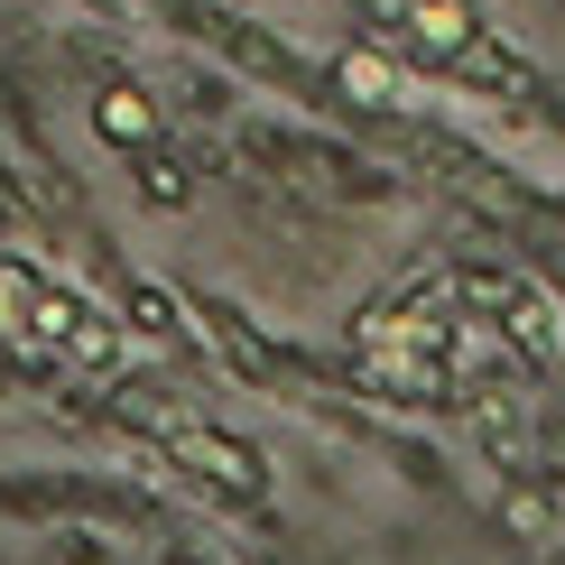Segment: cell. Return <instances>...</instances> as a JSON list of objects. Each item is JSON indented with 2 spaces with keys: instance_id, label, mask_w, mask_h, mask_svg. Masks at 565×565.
<instances>
[{
  "instance_id": "obj_4",
  "label": "cell",
  "mask_w": 565,
  "mask_h": 565,
  "mask_svg": "<svg viewBox=\"0 0 565 565\" xmlns=\"http://www.w3.org/2000/svg\"><path fill=\"white\" fill-rule=\"evenodd\" d=\"M111 316H121L130 334H149V343L185 334V306H177V288H168V278H149V269H121V278H111Z\"/></svg>"
},
{
  "instance_id": "obj_14",
  "label": "cell",
  "mask_w": 565,
  "mask_h": 565,
  "mask_svg": "<svg viewBox=\"0 0 565 565\" xmlns=\"http://www.w3.org/2000/svg\"><path fill=\"white\" fill-rule=\"evenodd\" d=\"M168 565H195V556H168Z\"/></svg>"
},
{
  "instance_id": "obj_13",
  "label": "cell",
  "mask_w": 565,
  "mask_h": 565,
  "mask_svg": "<svg viewBox=\"0 0 565 565\" xmlns=\"http://www.w3.org/2000/svg\"><path fill=\"white\" fill-rule=\"evenodd\" d=\"M352 19H371V29H398V19H408V0H343Z\"/></svg>"
},
{
  "instance_id": "obj_3",
  "label": "cell",
  "mask_w": 565,
  "mask_h": 565,
  "mask_svg": "<svg viewBox=\"0 0 565 565\" xmlns=\"http://www.w3.org/2000/svg\"><path fill=\"white\" fill-rule=\"evenodd\" d=\"M352 381H362V390H381V398H408V408H436V398H455V371H445V362H427V352H408V343L362 352V362H352Z\"/></svg>"
},
{
  "instance_id": "obj_5",
  "label": "cell",
  "mask_w": 565,
  "mask_h": 565,
  "mask_svg": "<svg viewBox=\"0 0 565 565\" xmlns=\"http://www.w3.org/2000/svg\"><path fill=\"white\" fill-rule=\"evenodd\" d=\"M93 139H103L111 158L149 149V139H158V103L139 84H103V93H93Z\"/></svg>"
},
{
  "instance_id": "obj_6",
  "label": "cell",
  "mask_w": 565,
  "mask_h": 565,
  "mask_svg": "<svg viewBox=\"0 0 565 565\" xmlns=\"http://www.w3.org/2000/svg\"><path fill=\"white\" fill-rule=\"evenodd\" d=\"M130 177H139V204H149V214H185V204H195V168L177 158L168 130H158L149 149H130Z\"/></svg>"
},
{
  "instance_id": "obj_1",
  "label": "cell",
  "mask_w": 565,
  "mask_h": 565,
  "mask_svg": "<svg viewBox=\"0 0 565 565\" xmlns=\"http://www.w3.org/2000/svg\"><path fill=\"white\" fill-rule=\"evenodd\" d=\"M158 445H168V455H177L204 491H214V501H232V510H260V501H269V463L250 455L242 436L204 427V417H168V427H158Z\"/></svg>"
},
{
  "instance_id": "obj_10",
  "label": "cell",
  "mask_w": 565,
  "mask_h": 565,
  "mask_svg": "<svg viewBox=\"0 0 565 565\" xmlns=\"http://www.w3.org/2000/svg\"><path fill=\"white\" fill-rule=\"evenodd\" d=\"M343 93H352V103H371V111L398 103V75H390L381 46H343Z\"/></svg>"
},
{
  "instance_id": "obj_11",
  "label": "cell",
  "mask_w": 565,
  "mask_h": 565,
  "mask_svg": "<svg viewBox=\"0 0 565 565\" xmlns=\"http://www.w3.org/2000/svg\"><path fill=\"white\" fill-rule=\"evenodd\" d=\"M29 278H38V269L0 260V343H29Z\"/></svg>"
},
{
  "instance_id": "obj_8",
  "label": "cell",
  "mask_w": 565,
  "mask_h": 565,
  "mask_svg": "<svg viewBox=\"0 0 565 565\" xmlns=\"http://www.w3.org/2000/svg\"><path fill=\"white\" fill-rule=\"evenodd\" d=\"M75 316H84V288H65V278H29V352L56 362V343L75 334Z\"/></svg>"
},
{
  "instance_id": "obj_2",
  "label": "cell",
  "mask_w": 565,
  "mask_h": 565,
  "mask_svg": "<svg viewBox=\"0 0 565 565\" xmlns=\"http://www.w3.org/2000/svg\"><path fill=\"white\" fill-rule=\"evenodd\" d=\"M491 324L510 334V352H520L529 371L565 352V316H556V297H547V288H520V278H501V297H491Z\"/></svg>"
},
{
  "instance_id": "obj_9",
  "label": "cell",
  "mask_w": 565,
  "mask_h": 565,
  "mask_svg": "<svg viewBox=\"0 0 565 565\" xmlns=\"http://www.w3.org/2000/svg\"><path fill=\"white\" fill-rule=\"evenodd\" d=\"M56 362H75V371H121V316H75V334L56 343Z\"/></svg>"
},
{
  "instance_id": "obj_12",
  "label": "cell",
  "mask_w": 565,
  "mask_h": 565,
  "mask_svg": "<svg viewBox=\"0 0 565 565\" xmlns=\"http://www.w3.org/2000/svg\"><path fill=\"white\" fill-rule=\"evenodd\" d=\"M501 510H510V529H520V537H537V529H547V501H537V491H510Z\"/></svg>"
},
{
  "instance_id": "obj_7",
  "label": "cell",
  "mask_w": 565,
  "mask_h": 565,
  "mask_svg": "<svg viewBox=\"0 0 565 565\" xmlns=\"http://www.w3.org/2000/svg\"><path fill=\"white\" fill-rule=\"evenodd\" d=\"M398 38H417L427 56H463V46H482V19H473V0H408Z\"/></svg>"
}]
</instances>
